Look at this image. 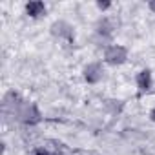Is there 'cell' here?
<instances>
[{"label": "cell", "instance_id": "6da1fadb", "mask_svg": "<svg viewBox=\"0 0 155 155\" xmlns=\"http://www.w3.org/2000/svg\"><path fill=\"white\" fill-rule=\"evenodd\" d=\"M15 119L18 122H22V124H26V126H35V124H38L42 120V113L38 111V108L33 102L24 101L22 106L15 111Z\"/></svg>", "mask_w": 155, "mask_h": 155}, {"label": "cell", "instance_id": "7a4b0ae2", "mask_svg": "<svg viewBox=\"0 0 155 155\" xmlns=\"http://www.w3.org/2000/svg\"><path fill=\"white\" fill-rule=\"evenodd\" d=\"M113 29H115V24H113V20L108 18V17H101V18L97 20V24H95V37L99 38V42H102L104 49H106L110 44H113V42H111Z\"/></svg>", "mask_w": 155, "mask_h": 155}, {"label": "cell", "instance_id": "3957f363", "mask_svg": "<svg viewBox=\"0 0 155 155\" xmlns=\"http://www.w3.org/2000/svg\"><path fill=\"white\" fill-rule=\"evenodd\" d=\"M128 60V49L120 44H110L104 49V62L110 66H122Z\"/></svg>", "mask_w": 155, "mask_h": 155}, {"label": "cell", "instance_id": "277c9868", "mask_svg": "<svg viewBox=\"0 0 155 155\" xmlns=\"http://www.w3.org/2000/svg\"><path fill=\"white\" fill-rule=\"evenodd\" d=\"M82 77L88 84H99L104 79V66L101 62H90L82 69Z\"/></svg>", "mask_w": 155, "mask_h": 155}, {"label": "cell", "instance_id": "5b68a950", "mask_svg": "<svg viewBox=\"0 0 155 155\" xmlns=\"http://www.w3.org/2000/svg\"><path fill=\"white\" fill-rule=\"evenodd\" d=\"M51 35L60 38V40H73L75 33H73V28L66 22V20H57L51 24Z\"/></svg>", "mask_w": 155, "mask_h": 155}, {"label": "cell", "instance_id": "8992f818", "mask_svg": "<svg viewBox=\"0 0 155 155\" xmlns=\"http://www.w3.org/2000/svg\"><path fill=\"white\" fill-rule=\"evenodd\" d=\"M22 102H24V99L20 97V93H17V91H8V93L4 95V99H2V108H4V111H9V113L15 115V111L22 106Z\"/></svg>", "mask_w": 155, "mask_h": 155}, {"label": "cell", "instance_id": "52a82bcc", "mask_svg": "<svg viewBox=\"0 0 155 155\" xmlns=\"http://www.w3.org/2000/svg\"><path fill=\"white\" fill-rule=\"evenodd\" d=\"M135 82H137V88H139V91H140V93L150 91V90H151V86H153L151 71H150V69H142V71H139V73H137V77H135Z\"/></svg>", "mask_w": 155, "mask_h": 155}, {"label": "cell", "instance_id": "ba28073f", "mask_svg": "<svg viewBox=\"0 0 155 155\" xmlns=\"http://www.w3.org/2000/svg\"><path fill=\"white\" fill-rule=\"evenodd\" d=\"M26 13L31 18H38L46 13V6H44V2H28L26 4Z\"/></svg>", "mask_w": 155, "mask_h": 155}, {"label": "cell", "instance_id": "9c48e42d", "mask_svg": "<svg viewBox=\"0 0 155 155\" xmlns=\"http://www.w3.org/2000/svg\"><path fill=\"white\" fill-rule=\"evenodd\" d=\"M31 155H51V153H49V150L46 146H37V148H33Z\"/></svg>", "mask_w": 155, "mask_h": 155}, {"label": "cell", "instance_id": "30bf717a", "mask_svg": "<svg viewBox=\"0 0 155 155\" xmlns=\"http://www.w3.org/2000/svg\"><path fill=\"white\" fill-rule=\"evenodd\" d=\"M110 6H111L110 2H97V8H99V9H108Z\"/></svg>", "mask_w": 155, "mask_h": 155}, {"label": "cell", "instance_id": "8fae6325", "mask_svg": "<svg viewBox=\"0 0 155 155\" xmlns=\"http://www.w3.org/2000/svg\"><path fill=\"white\" fill-rule=\"evenodd\" d=\"M150 120H151V122H155V108H151V110H150Z\"/></svg>", "mask_w": 155, "mask_h": 155}, {"label": "cell", "instance_id": "7c38bea8", "mask_svg": "<svg viewBox=\"0 0 155 155\" xmlns=\"http://www.w3.org/2000/svg\"><path fill=\"white\" fill-rule=\"evenodd\" d=\"M148 8H150V9H151V11H153V13H155V0H151V2H150V4H148Z\"/></svg>", "mask_w": 155, "mask_h": 155}, {"label": "cell", "instance_id": "4fadbf2b", "mask_svg": "<svg viewBox=\"0 0 155 155\" xmlns=\"http://www.w3.org/2000/svg\"><path fill=\"white\" fill-rule=\"evenodd\" d=\"M86 155H97V153H93V151H90V153H86Z\"/></svg>", "mask_w": 155, "mask_h": 155}]
</instances>
